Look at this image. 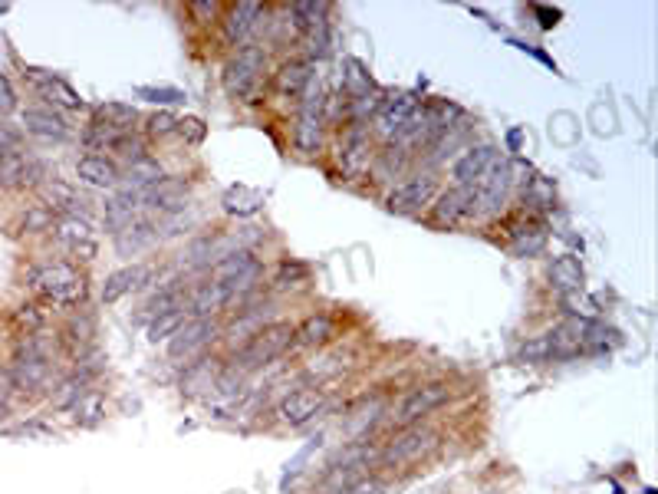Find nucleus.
Masks as SVG:
<instances>
[{
  "mask_svg": "<svg viewBox=\"0 0 658 494\" xmlns=\"http://www.w3.org/2000/svg\"><path fill=\"white\" fill-rule=\"evenodd\" d=\"M435 439L438 435L431 429H425V425H405V429H399L389 442L382 445L379 462L389 465V468L412 465V462H418V458L428 455L431 448H435Z\"/></svg>",
  "mask_w": 658,
  "mask_h": 494,
  "instance_id": "8",
  "label": "nucleus"
},
{
  "mask_svg": "<svg viewBox=\"0 0 658 494\" xmlns=\"http://www.w3.org/2000/svg\"><path fill=\"white\" fill-rule=\"evenodd\" d=\"M221 333L224 327L218 320H188L185 327L168 340V356L181 359V363H191V359L204 356V350H208L211 343H218Z\"/></svg>",
  "mask_w": 658,
  "mask_h": 494,
  "instance_id": "11",
  "label": "nucleus"
},
{
  "mask_svg": "<svg viewBox=\"0 0 658 494\" xmlns=\"http://www.w3.org/2000/svg\"><path fill=\"white\" fill-rule=\"evenodd\" d=\"M142 208L158 211L162 218L181 215V211L188 208V182L178 175H165L162 182L149 188V192H142Z\"/></svg>",
  "mask_w": 658,
  "mask_h": 494,
  "instance_id": "18",
  "label": "nucleus"
},
{
  "mask_svg": "<svg viewBox=\"0 0 658 494\" xmlns=\"http://www.w3.org/2000/svg\"><path fill=\"white\" fill-rule=\"evenodd\" d=\"M20 129H24V136L43 139V142L73 139V129H70V122H66V116H60V112H53L47 106H30L20 112Z\"/></svg>",
  "mask_w": 658,
  "mask_h": 494,
  "instance_id": "17",
  "label": "nucleus"
},
{
  "mask_svg": "<svg viewBox=\"0 0 658 494\" xmlns=\"http://www.w3.org/2000/svg\"><path fill=\"white\" fill-rule=\"evenodd\" d=\"M435 175L431 172H418L412 178H405V182H399L389 192V198H385V208L392 211V215H418L425 205H431L435 201Z\"/></svg>",
  "mask_w": 658,
  "mask_h": 494,
  "instance_id": "12",
  "label": "nucleus"
},
{
  "mask_svg": "<svg viewBox=\"0 0 658 494\" xmlns=\"http://www.w3.org/2000/svg\"><path fill=\"white\" fill-rule=\"evenodd\" d=\"M162 178H165L162 165H158L152 155H145V159L126 165V172H122V185L135 188V192H149V188L162 182Z\"/></svg>",
  "mask_w": 658,
  "mask_h": 494,
  "instance_id": "31",
  "label": "nucleus"
},
{
  "mask_svg": "<svg viewBox=\"0 0 658 494\" xmlns=\"http://www.w3.org/2000/svg\"><path fill=\"white\" fill-rule=\"evenodd\" d=\"M27 287L43 303H50V307H56V310H73L89 294L86 277L79 274L73 264H66V261H50V264L30 267V271H27Z\"/></svg>",
  "mask_w": 658,
  "mask_h": 494,
  "instance_id": "1",
  "label": "nucleus"
},
{
  "mask_svg": "<svg viewBox=\"0 0 658 494\" xmlns=\"http://www.w3.org/2000/svg\"><path fill=\"white\" fill-rule=\"evenodd\" d=\"M178 132L185 136L188 142H204V122L201 119H195V116H188V119H178Z\"/></svg>",
  "mask_w": 658,
  "mask_h": 494,
  "instance_id": "47",
  "label": "nucleus"
},
{
  "mask_svg": "<svg viewBox=\"0 0 658 494\" xmlns=\"http://www.w3.org/2000/svg\"><path fill=\"white\" fill-rule=\"evenodd\" d=\"M14 323H17L20 336L40 333V330H47V310H43L40 303H24V307L14 313Z\"/></svg>",
  "mask_w": 658,
  "mask_h": 494,
  "instance_id": "38",
  "label": "nucleus"
},
{
  "mask_svg": "<svg viewBox=\"0 0 658 494\" xmlns=\"http://www.w3.org/2000/svg\"><path fill=\"white\" fill-rule=\"evenodd\" d=\"M221 373H224V366L218 359H204V356L191 359V363H185V373H181V392L198 396L204 389H218Z\"/></svg>",
  "mask_w": 658,
  "mask_h": 494,
  "instance_id": "27",
  "label": "nucleus"
},
{
  "mask_svg": "<svg viewBox=\"0 0 658 494\" xmlns=\"http://www.w3.org/2000/svg\"><path fill=\"white\" fill-rule=\"evenodd\" d=\"M264 70H267V53L264 47L257 43H247V47L237 50L228 66H224V89L234 96V99H244V103H254L260 80H264Z\"/></svg>",
  "mask_w": 658,
  "mask_h": 494,
  "instance_id": "5",
  "label": "nucleus"
},
{
  "mask_svg": "<svg viewBox=\"0 0 658 494\" xmlns=\"http://www.w3.org/2000/svg\"><path fill=\"white\" fill-rule=\"evenodd\" d=\"M343 96L346 99H356V96H369L376 93V83H372V73L362 66L359 60H353V56H346L343 60Z\"/></svg>",
  "mask_w": 658,
  "mask_h": 494,
  "instance_id": "33",
  "label": "nucleus"
},
{
  "mask_svg": "<svg viewBox=\"0 0 658 494\" xmlns=\"http://www.w3.org/2000/svg\"><path fill=\"white\" fill-rule=\"evenodd\" d=\"M27 80L33 83V89H37V96L43 99V106L60 112V116H66V112H83L86 103L83 96L76 93V89L63 80V76H56L50 70H27Z\"/></svg>",
  "mask_w": 658,
  "mask_h": 494,
  "instance_id": "15",
  "label": "nucleus"
},
{
  "mask_svg": "<svg viewBox=\"0 0 658 494\" xmlns=\"http://www.w3.org/2000/svg\"><path fill=\"white\" fill-rule=\"evenodd\" d=\"M497 162H501V155H497L494 142L468 145V149H464L458 159L451 162V182H455L458 188H474Z\"/></svg>",
  "mask_w": 658,
  "mask_h": 494,
  "instance_id": "16",
  "label": "nucleus"
},
{
  "mask_svg": "<svg viewBox=\"0 0 658 494\" xmlns=\"http://www.w3.org/2000/svg\"><path fill=\"white\" fill-rule=\"evenodd\" d=\"M487 494H494V491H487Z\"/></svg>",
  "mask_w": 658,
  "mask_h": 494,
  "instance_id": "50",
  "label": "nucleus"
},
{
  "mask_svg": "<svg viewBox=\"0 0 658 494\" xmlns=\"http://www.w3.org/2000/svg\"><path fill=\"white\" fill-rule=\"evenodd\" d=\"M372 159H376V152H372V132L369 126H362V122H346L343 126V136H339V145H336V165L343 178L349 182H356L372 168Z\"/></svg>",
  "mask_w": 658,
  "mask_h": 494,
  "instance_id": "6",
  "label": "nucleus"
},
{
  "mask_svg": "<svg viewBox=\"0 0 658 494\" xmlns=\"http://www.w3.org/2000/svg\"><path fill=\"white\" fill-rule=\"evenodd\" d=\"M142 99H149V103H162V106H172V103H185V93L175 86H139L135 89Z\"/></svg>",
  "mask_w": 658,
  "mask_h": 494,
  "instance_id": "41",
  "label": "nucleus"
},
{
  "mask_svg": "<svg viewBox=\"0 0 658 494\" xmlns=\"http://www.w3.org/2000/svg\"><path fill=\"white\" fill-rule=\"evenodd\" d=\"M336 336V320L329 313H313L300 327H293V346H300V350H326L329 343H336Z\"/></svg>",
  "mask_w": 658,
  "mask_h": 494,
  "instance_id": "24",
  "label": "nucleus"
},
{
  "mask_svg": "<svg viewBox=\"0 0 658 494\" xmlns=\"http://www.w3.org/2000/svg\"><path fill=\"white\" fill-rule=\"evenodd\" d=\"M17 106H20V99H17L14 83H10L4 73H0V119H7L10 112H17Z\"/></svg>",
  "mask_w": 658,
  "mask_h": 494,
  "instance_id": "46",
  "label": "nucleus"
},
{
  "mask_svg": "<svg viewBox=\"0 0 658 494\" xmlns=\"http://www.w3.org/2000/svg\"><path fill=\"white\" fill-rule=\"evenodd\" d=\"M550 353L553 359H570L576 353H583V336H580V320H570L563 327L550 330Z\"/></svg>",
  "mask_w": 658,
  "mask_h": 494,
  "instance_id": "35",
  "label": "nucleus"
},
{
  "mask_svg": "<svg viewBox=\"0 0 658 494\" xmlns=\"http://www.w3.org/2000/svg\"><path fill=\"white\" fill-rule=\"evenodd\" d=\"M53 224H56V211L43 205V201H37V205H27V211L20 215V231L24 234L53 231Z\"/></svg>",
  "mask_w": 658,
  "mask_h": 494,
  "instance_id": "36",
  "label": "nucleus"
},
{
  "mask_svg": "<svg viewBox=\"0 0 658 494\" xmlns=\"http://www.w3.org/2000/svg\"><path fill=\"white\" fill-rule=\"evenodd\" d=\"M290 346H293V323H287V320L267 323V327L260 330L257 336H251L244 346H237L234 356H231L228 373H234V376L254 373V369L270 366L274 359H280L283 353L290 350Z\"/></svg>",
  "mask_w": 658,
  "mask_h": 494,
  "instance_id": "3",
  "label": "nucleus"
},
{
  "mask_svg": "<svg viewBox=\"0 0 658 494\" xmlns=\"http://www.w3.org/2000/svg\"><path fill=\"white\" fill-rule=\"evenodd\" d=\"M507 238L517 257H537L547 247V228L537 215H520L507 221Z\"/></svg>",
  "mask_w": 658,
  "mask_h": 494,
  "instance_id": "21",
  "label": "nucleus"
},
{
  "mask_svg": "<svg viewBox=\"0 0 658 494\" xmlns=\"http://www.w3.org/2000/svg\"><path fill=\"white\" fill-rule=\"evenodd\" d=\"M152 280V267L149 264H132V267H119L102 280V303H116L132 290H142Z\"/></svg>",
  "mask_w": 658,
  "mask_h": 494,
  "instance_id": "25",
  "label": "nucleus"
},
{
  "mask_svg": "<svg viewBox=\"0 0 658 494\" xmlns=\"http://www.w3.org/2000/svg\"><path fill=\"white\" fill-rule=\"evenodd\" d=\"M145 132H149L152 139L172 136V132H178V116H172V112H155V116L145 119Z\"/></svg>",
  "mask_w": 658,
  "mask_h": 494,
  "instance_id": "43",
  "label": "nucleus"
},
{
  "mask_svg": "<svg viewBox=\"0 0 658 494\" xmlns=\"http://www.w3.org/2000/svg\"><path fill=\"white\" fill-rule=\"evenodd\" d=\"M418 103L422 99L418 96H412V93H399V96H389V99H382V106H379V112L372 116V139H379V142H395L402 136V129H405V122L412 119V112L418 109Z\"/></svg>",
  "mask_w": 658,
  "mask_h": 494,
  "instance_id": "13",
  "label": "nucleus"
},
{
  "mask_svg": "<svg viewBox=\"0 0 658 494\" xmlns=\"http://www.w3.org/2000/svg\"><path fill=\"white\" fill-rule=\"evenodd\" d=\"M188 320H191V313H188V303H185V307L168 310V313H162V317L145 323V336H149V343H168Z\"/></svg>",
  "mask_w": 658,
  "mask_h": 494,
  "instance_id": "32",
  "label": "nucleus"
},
{
  "mask_svg": "<svg viewBox=\"0 0 658 494\" xmlns=\"http://www.w3.org/2000/svg\"><path fill=\"white\" fill-rule=\"evenodd\" d=\"M517 359H520V363H530V366H540V363H547V359H553V353H550V336H547V333L530 336V340L520 346Z\"/></svg>",
  "mask_w": 658,
  "mask_h": 494,
  "instance_id": "39",
  "label": "nucleus"
},
{
  "mask_svg": "<svg viewBox=\"0 0 658 494\" xmlns=\"http://www.w3.org/2000/svg\"><path fill=\"white\" fill-rule=\"evenodd\" d=\"M510 188H514V172H510V162H497L491 172H487L478 185H474V198H478V211H487V215H497L507 198Z\"/></svg>",
  "mask_w": 658,
  "mask_h": 494,
  "instance_id": "19",
  "label": "nucleus"
},
{
  "mask_svg": "<svg viewBox=\"0 0 658 494\" xmlns=\"http://www.w3.org/2000/svg\"><path fill=\"white\" fill-rule=\"evenodd\" d=\"M326 93L320 83H310L297 99V122H293V142L303 155L320 152L323 132H326Z\"/></svg>",
  "mask_w": 658,
  "mask_h": 494,
  "instance_id": "4",
  "label": "nucleus"
},
{
  "mask_svg": "<svg viewBox=\"0 0 658 494\" xmlns=\"http://www.w3.org/2000/svg\"><path fill=\"white\" fill-rule=\"evenodd\" d=\"M155 241H158V224L142 215V218H135L129 228H122L116 234V251L122 257H139L145 251H152Z\"/></svg>",
  "mask_w": 658,
  "mask_h": 494,
  "instance_id": "26",
  "label": "nucleus"
},
{
  "mask_svg": "<svg viewBox=\"0 0 658 494\" xmlns=\"http://www.w3.org/2000/svg\"><path fill=\"white\" fill-rule=\"evenodd\" d=\"M191 14L204 17L201 24H208V20H214V17H221V14H224V7H221V4H214V0H201V4H191Z\"/></svg>",
  "mask_w": 658,
  "mask_h": 494,
  "instance_id": "49",
  "label": "nucleus"
},
{
  "mask_svg": "<svg viewBox=\"0 0 658 494\" xmlns=\"http://www.w3.org/2000/svg\"><path fill=\"white\" fill-rule=\"evenodd\" d=\"M478 198H474V188H458L451 185L448 192L435 195L431 201V221L441 224V228H464L478 218Z\"/></svg>",
  "mask_w": 658,
  "mask_h": 494,
  "instance_id": "10",
  "label": "nucleus"
},
{
  "mask_svg": "<svg viewBox=\"0 0 658 494\" xmlns=\"http://www.w3.org/2000/svg\"><path fill=\"white\" fill-rule=\"evenodd\" d=\"M260 17H267V7L260 4H234L221 14V30H224V40L231 47H247L251 37L260 27Z\"/></svg>",
  "mask_w": 658,
  "mask_h": 494,
  "instance_id": "20",
  "label": "nucleus"
},
{
  "mask_svg": "<svg viewBox=\"0 0 658 494\" xmlns=\"http://www.w3.org/2000/svg\"><path fill=\"white\" fill-rule=\"evenodd\" d=\"M306 267L303 264H297V261H283L280 267H277V277H274V287L277 290H287V287H300V284H306Z\"/></svg>",
  "mask_w": 658,
  "mask_h": 494,
  "instance_id": "40",
  "label": "nucleus"
},
{
  "mask_svg": "<svg viewBox=\"0 0 658 494\" xmlns=\"http://www.w3.org/2000/svg\"><path fill=\"white\" fill-rule=\"evenodd\" d=\"M53 353H56V340L47 330L20 336L14 359L7 366V383L14 386V392H33L47 383L53 373Z\"/></svg>",
  "mask_w": 658,
  "mask_h": 494,
  "instance_id": "2",
  "label": "nucleus"
},
{
  "mask_svg": "<svg viewBox=\"0 0 658 494\" xmlns=\"http://www.w3.org/2000/svg\"><path fill=\"white\" fill-rule=\"evenodd\" d=\"M550 280H553V287L560 290V297L563 294H580L583 290V264L576 261L573 254L553 257L550 261Z\"/></svg>",
  "mask_w": 658,
  "mask_h": 494,
  "instance_id": "29",
  "label": "nucleus"
},
{
  "mask_svg": "<svg viewBox=\"0 0 658 494\" xmlns=\"http://www.w3.org/2000/svg\"><path fill=\"white\" fill-rule=\"evenodd\" d=\"M349 494H389V485L379 478H359L353 488H349Z\"/></svg>",
  "mask_w": 658,
  "mask_h": 494,
  "instance_id": "48",
  "label": "nucleus"
},
{
  "mask_svg": "<svg viewBox=\"0 0 658 494\" xmlns=\"http://www.w3.org/2000/svg\"><path fill=\"white\" fill-rule=\"evenodd\" d=\"M93 119L102 122V126H109V129L135 132V122H139V112H135V106H129V103H116V99H112V103L96 106Z\"/></svg>",
  "mask_w": 658,
  "mask_h": 494,
  "instance_id": "34",
  "label": "nucleus"
},
{
  "mask_svg": "<svg viewBox=\"0 0 658 494\" xmlns=\"http://www.w3.org/2000/svg\"><path fill=\"white\" fill-rule=\"evenodd\" d=\"M313 83V63L310 60H287L274 73V89L283 99H300L303 89Z\"/></svg>",
  "mask_w": 658,
  "mask_h": 494,
  "instance_id": "28",
  "label": "nucleus"
},
{
  "mask_svg": "<svg viewBox=\"0 0 658 494\" xmlns=\"http://www.w3.org/2000/svg\"><path fill=\"white\" fill-rule=\"evenodd\" d=\"M50 178V168L40 155H33L30 149L10 152L0 159V188L4 192H14V188H40Z\"/></svg>",
  "mask_w": 658,
  "mask_h": 494,
  "instance_id": "9",
  "label": "nucleus"
},
{
  "mask_svg": "<svg viewBox=\"0 0 658 494\" xmlns=\"http://www.w3.org/2000/svg\"><path fill=\"white\" fill-rule=\"evenodd\" d=\"M76 178L89 188H106L116 192L122 185V165H116L109 155H79L76 159Z\"/></svg>",
  "mask_w": 658,
  "mask_h": 494,
  "instance_id": "22",
  "label": "nucleus"
},
{
  "mask_svg": "<svg viewBox=\"0 0 658 494\" xmlns=\"http://www.w3.org/2000/svg\"><path fill=\"white\" fill-rule=\"evenodd\" d=\"M24 149V129L14 126V122L0 119V159L10 152H20Z\"/></svg>",
  "mask_w": 658,
  "mask_h": 494,
  "instance_id": "42",
  "label": "nucleus"
},
{
  "mask_svg": "<svg viewBox=\"0 0 658 494\" xmlns=\"http://www.w3.org/2000/svg\"><path fill=\"white\" fill-rule=\"evenodd\" d=\"M448 399H451V386L441 383V379H431V383H422L405 392L399 399V406H395L392 419L399 422V429H405V425H422V419H428L431 412H438Z\"/></svg>",
  "mask_w": 658,
  "mask_h": 494,
  "instance_id": "7",
  "label": "nucleus"
},
{
  "mask_svg": "<svg viewBox=\"0 0 658 494\" xmlns=\"http://www.w3.org/2000/svg\"><path fill=\"white\" fill-rule=\"evenodd\" d=\"M553 201H557V192H553L550 182H543V178H527V188H524V205L533 211H547L553 208Z\"/></svg>",
  "mask_w": 658,
  "mask_h": 494,
  "instance_id": "37",
  "label": "nucleus"
},
{
  "mask_svg": "<svg viewBox=\"0 0 658 494\" xmlns=\"http://www.w3.org/2000/svg\"><path fill=\"white\" fill-rule=\"evenodd\" d=\"M221 205H224V211H228L231 218H251V215H257L260 208H264V195H260L257 188L231 185L228 192H224Z\"/></svg>",
  "mask_w": 658,
  "mask_h": 494,
  "instance_id": "30",
  "label": "nucleus"
},
{
  "mask_svg": "<svg viewBox=\"0 0 658 494\" xmlns=\"http://www.w3.org/2000/svg\"><path fill=\"white\" fill-rule=\"evenodd\" d=\"M76 422H83V425H96L99 419H102V412H106V402H102L99 396H89L86 392V399L79 402L76 406Z\"/></svg>",
  "mask_w": 658,
  "mask_h": 494,
  "instance_id": "45",
  "label": "nucleus"
},
{
  "mask_svg": "<svg viewBox=\"0 0 658 494\" xmlns=\"http://www.w3.org/2000/svg\"><path fill=\"white\" fill-rule=\"evenodd\" d=\"M53 238L60 247H66L79 261H96L99 254V241L93 234V221L89 215H63L53 224Z\"/></svg>",
  "mask_w": 658,
  "mask_h": 494,
  "instance_id": "14",
  "label": "nucleus"
},
{
  "mask_svg": "<svg viewBox=\"0 0 658 494\" xmlns=\"http://www.w3.org/2000/svg\"><path fill=\"white\" fill-rule=\"evenodd\" d=\"M563 307L580 320H596L599 317V307L589 297H583V290L580 294H563Z\"/></svg>",
  "mask_w": 658,
  "mask_h": 494,
  "instance_id": "44",
  "label": "nucleus"
},
{
  "mask_svg": "<svg viewBox=\"0 0 658 494\" xmlns=\"http://www.w3.org/2000/svg\"><path fill=\"white\" fill-rule=\"evenodd\" d=\"M326 396L320 389H293L277 402V415L283 425H306L316 412L323 409Z\"/></svg>",
  "mask_w": 658,
  "mask_h": 494,
  "instance_id": "23",
  "label": "nucleus"
}]
</instances>
